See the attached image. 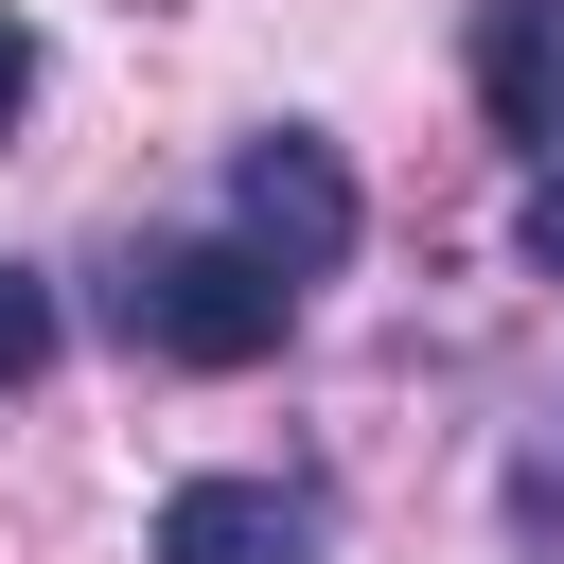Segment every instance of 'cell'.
<instances>
[{
  "mask_svg": "<svg viewBox=\"0 0 564 564\" xmlns=\"http://www.w3.org/2000/svg\"><path fill=\"white\" fill-rule=\"evenodd\" d=\"M106 335L159 352V370H264V352L300 335V282L247 264L229 229H159V247L106 264Z\"/></svg>",
  "mask_w": 564,
  "mask_h": 564,
  "instance_id": "obj_1",
  "label": "cell"
},
{
  "mask_svg": "<svg viewBox=\"0 0 564 564\" xmlns=\"http://www.w3.org/2000/svg\"><path fill=\"white\" fill-rule=\"evenodd\" d=\"M352 229H370V194H352V159H335L317 123H264V141L229 159V247H247V264L335 282V264H352Z\"/></svg>",
  "mask_w": 564,
  "mask_h": 564,
  "instance_id": "obj_2",
  "label": "cell"
},
{
  "mask_svg": "<svg viewBox=\"0 0 564 564\" xmlns=\"http://www.w3.org/2000/svg\"><path fill=\"white\" fill-rule=\"evenodd\" d=\"M159 564H317V494L300 476H176Z\"/></svg>",
  "mask_w": 564,
  "mask_h": 564,
  "instance_id": "obj_3",
  "label": "cell"
},
{
  "mask_svg": "<svg viewBox=\"0 0 564 564\" xmlns=\"http://www.w3.org/2000/svg\"><path fill=\"white\" fill-rule=\"evenodd\" d=\"M476 106L494 141L564 159V0H476Z\"/></svg>",
  "mask_w": 564,
  "mask_h": 564,
  "instance_id": "obj_4",
  "label": "cell"
},
{
  "mask_svg": "<svg viewBox=\"0 0 564 564\" xmlns=\"http://www.w3.org/2000/svg\"><path fill=\"white\" fill-rule=\"evenodd\" d=\"M53 335H70V317H53V282H35V264H0V388H35V370H53Z\"/></svg>",
  "mask_w": 564,
  "mask_h": 564,
  "instance_id": "obj_5",
  "label": "cell"
},
{
  "mask_svg": "<svg viewBox=\"0 0 564 564\" xmlns=\"http://www.w3.org/2000/svg\"><path fill=\"white\" fill-rule=\"evenodd\" d=\"M511 247H529V264L564 282V159H529V212H511Z\"/></svg>",
  "mask_w": 564,
  "mask_h": 564,
  "instance_id": "obj_6",
  "label": "cell"
},
{
  "mask_svg": "<svg viewBox=\"0 0 564 564\" xmlns=\"http://www.w3.org/2000/svg\"><path fill=\"white\" fill-rule=\"evenodd\" d=\"M35 123V18H0V141Z\"/></svg>",
  "mask_w": 564,
  "mask_h": 564,
  "instance_id": "obj_7",
  "label": "cell"
}]
</instances>
